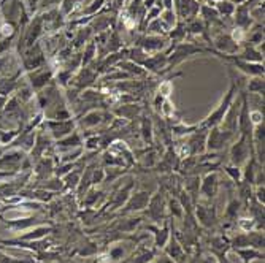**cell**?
Listing matches in <instances>:
<instances>
[{
  "mask_svg": "<svg viewBox=\"0 0 265 263\" xmlns=\"http://www.w3.org/2000/svg\"><path fill=\"white\" fill-rule=\"evenodd\" d=\"M226 171L232 176V179H235V181H240V179H242V170H240L238 166H233V165L226 166Z\"/></svg>",
  "mask_w": 265,
  "mask_h": 263,
  "instance_id": "d590c367",
  "label": "cell"
},
{
  "mask_svg": "<svg viewBox=\"0 0 265 263\" xmlns=\"http://www.w3.org/2000/svg\"><path fill=\"white\" fill-rule=\"evenodd\" d=\"M141 136L144 143H153V136H154V130H153V124L149 121V117H143L141 121Z\"/></svg>",
  "mask_w": 265,
  "mask_h": 263,
  "instance_id": "cb8c5ba5",
  "label": "cell"
},
{
  "mask_svg": "<svg viewBox=\"0 0 265 263\" xmlns=\"http://www.w3.org/2000/svg\"><path fill=\"white\" fill-rule=\"evenodd\" d=\"M197 216L203 225L208 227V225H212L214 220V209L207 208V206H197Z\"/></svg>",
  "mask_w": 265,
  "mask_h": 263,
  "instance_id": "7402d4cb",
  "label": "cell"
},
{
  "mask_svg": "<svg viewBox=\"0 0 265 263\" xmlns=\"http://www.w3.org/2000/svg\"><path fill=\"white\" fill-rule=\"evenodd\" d=\"M46 233H50V229H48V227H41V229L34 230L32 233H29V235H24L22 240H37V238L45 236Z\"/></svg>",
  "mask_w": 265,
  "mask_h": 263,
  "instance_id": "d6a6232c",
  "label": "cell"
},
{
  "mask_svg": "<svg viewBox=\"0 0 265 263\" xmlns=\"http://www.w3.org/2000/svg\"><path fill=\"white\" fill-rule=\"evenodd\" d=\"M168 238H170V235H168L167 225L162 227V229H159V230H156V246H158V247H165L167 243H168Z\"/></svg>",
  "mask_w": 265,
  "mask_h": 263,
  "instance_id": "f1b7e54d",
  "label": "cell"
},
{
  "mask_svg": "<svg viewBox=\"0 0 265 263\" xmlns=\"http://www.w3.org/2000/svg\"><path fill=\"white\" fill-rule=\"evenodd\" d=\"M208 130L210 132L207 135V149H208V151H212V152L219 151V149H222L226 145L235 141V138H237L233 133L222 130L221 127H218V125H216V127L208 129Z\"/></svg>",
  "mask_w": 265,
  "mask_h": 263,
  "instance_id": "5b68a950",
  "label": "cell"
},
{
  "mask_svg": "<svg viewBox=\"0 0 265 263\" xmlns=\"http://www.w3.org/2000/svg\"><path fill=\"white\" fill-rule=\"evenodd\" d=\"M213 45L216 48V52H219V54L235 56L238 54L240 51V45L230 37V33H224V32L218 33L213 40Z\"/></svg>",
  "mask_w": 265,
  "mask_h": 263,
  "instance_id": "52a82bcc",
  "label": "cell"
},
{
  "mask_svg": "<svg viewBox=\"0 0 265 263\" xmlns=\"http://www.w3.org/2000/svg\"><path fill=\"white\" fill-rule=\"evenodd\" d=\"M164 208H165L164 197H162V192H158L153 198H149V203H148L149 217H151L153 220H160L162 217H164Z\"/></svg>",
  "mask_w": 265,
  "mask_h": 263,
  "instance_id": "4fadbf2b",
  "label": "cell"
},
{
  "mask_svg": "<svg viewBox=\"0 0 265 263\" xmlns=\"http://www.w3.org/2000/svg\"><path fill=\"white\" fill-rule=\"evenodd\" d=\"M233 21H235V29H240V31H245V32H248L249 29L254 26V21H252L249 16V8L246 7L245 3L237 5L233 13Z\"/></svg>",
  "mask_w": 265,
  "mask_h": 263,
  "instance_id": "9c48e42d",
  "label": "cell"
},
{
  "mask_svg": "<svg viewBox=\"0 0 265 263\" xmlns=\"http://www.w3.org/2000/svg\"><path fill=\"white\" fill-rule=\"evenodd\" d=\"M207 135H208V129H203L200 125L192 132L188 143H186V146L189 148L191 155L202 154L205 149H207Z\"/></svg>",
  "mask_w": 265,
  "mask_h": 263,
  "instance_id": "ba28073f",
  "label": "cell"
},
{
  "mask_svg": "<svg viewBox=\"0 0 265 263\" xmlns=\"http://www.w3.org/2000/svg\"><path fill=\"white\" fill-rule=\"evenodd\" d=\"M99 80V73L91 67H81L80 70L75 71V75L71 76L69 86L76 91H84V89L92 87Z\"/></svg>",
  "mask_w": 265,
  "mask_h": 263,
  "instance_id": "277c9868",
  "label": "cell"
},
{
  "mask_svg": "<svg viewBox=\"0 0 265 263\" xmlns=\"http://www.w3.org/2000/svg\"><path fill=\"white\" fill-rule=\"evenodd\" d=\"M208 2H219V0H208Z\"/></svg>",
  "mask_w": 265,
  "mask_h": 263,
  "instance_id": "7bdbcfd3",
  "label": "cell"
},
{
  "mask_svg": "<svg viewBox=\"0 0 265 263\" xmlns=\"http://www.w3.org/2000/svg\"><path fill=\"white\" fill-rule=\"evenodd\" d=\"M83 145L86 151H97L102 145V138L97 135H89V136H86V140L83 141Z\"/></svg>",
  "mask_w": 265,
  "mask_h": 263,
  "instance_id": "83f0119b",
  "label": "cell"
},
{
  "mask_svg": "<svg viewBox=\"0 0 265 263\" xmlns=\"http://www.w3.org/2000/svg\"><path fill=\"white\" fill-rule=\"evenodd\" d=\"M218 186H219L218 175H216V173H210V175H207L203 178L200 190H202V194L205 197H208V198H210V197H214L216 192H218Z\"/></svg>",
  "mask_w": 265,
  "mask_h": 263,
  "instance_id": "9a60e30c",
  "label": "cell"
},
{
  "mask_svg": "<svg viewBox=\"0 0 265 263\" xmlns=\"http://www.w3.org/2000/svg\"><path fill=\"white\" fill-rule=\"evenodd\" d=\"M84 0H62L61 2V15L65 17L69 15H73L78 5H81Z\"/></svg>",
  "mask_w": 265,
  "mask_h": 263,
  "instance_id": "d4e9b609",
  "label": "cell"
},
{
  "mask_svg": "<svg viewBox=\"0 0 265 263\" xmlns=\"http://www.w3.org/2000/svg\"><path fill=\"white\" fill-rule=\"evenodd\" d=\"M92 33H94V31L91 29L89 24H86V26H81L75 33V38H73V41H71V48L78 49V48H81L83 45H86L88 41H91Z\"/></svg>",
  "mask_w": 265,
  "mask_h": 263,
  "instance_id": "e0dca14e",
  "label": "cell"
},
{
  "mask_svg": "<svg viewBox=\"0 0 265 263\" xmlns=\"http://www.w3.org/2000/svg\"><path fill=\"white\" fill-rule=\"evenodd\" d=\"M168 205H170V211L175 217H181L183 216V208L181 205H179L178 200H170L168 201Z\"/></svg>",
  "mask_w": 265,
  "mask_h": 263,
  "instance_id": "e575fe53",
  "label": "cell"
},
{
  "mask_svg": "<svg viewBox=\"0 0 265 263\" xmlns=\"http://www.w3.org/2000/svg\"><path fill=\"white\" fill-rule=\"evenodd\" d=\"M140 111H141V108L138 105H123V106H119L114 113H116L118 116H121L123 119H132V117H135Z\"/></svg>",
  "mask_w": 265,
  "mask_h": 263,
  "instance_id": "603a6c76",
  "label": "cell"
},
{
  "mask_svg": "<svg viewBox=\"0 0 265 263\" xmlns=\"http://www.w3.org/2000/svg\"><path fill=\"white\" fill-rule=\"evenodd\" d=\"M110 255H111V259H113V260H118V259H121V257L124 255V250H123L121 247H116V249H113V250H111Z\"/></svg>",
  "mask_w": 265,
  "mask_h": 263,
  "instance_id": "f35d334b",
  "label": "cell"
},
{
  "mask_svg": "<svg viewBox=\"0 0 265 263\" xmlns=\"http://www.w3.org/2000/svg\"><path fill=\"white\" fill-rule=\"evenodd\" d=\"M57 146L62 149H75V148H83V136L80 132L73 130L70 135L64 136V138L57 140Z\"/></svg>",
  "mask_w": 265,
  "mask_h": 263,
  "instance_id": "2e32d148",
  "label": "cell"
},
{
  "mask_svg": "<svg viewBox=\"0 0 265 263\" xmlns=\"http://www.w3.org/2000/svg\"><path fill=\"white\" fill-rule=\"evenodd\" d=\"M158 160H159L158 154H156L154 151H151L149 154H144V155H143L141 164H143L144 166H154L156 164H158Z\"/></svg>",
  "mask_w": 265,
  "mask_h": 263,
  "instance_id": "836d02e7",
  "label": "cell"
},
{
  "mask_svg": "<svg viewBox=\"0 0 265 263\" xmlns=\"http://www.w3.org/2000/svg\"><path fill=\"white\" fill-rule=\"evenodd\" d=\"M80 179H81L80 173H78V171H71V173H69V176L65 178V186L75 189L78 186V182H80Z\"/></svg>",
  "mask_w": 265,
  "mask_h": 263,
  "instance_id": "1f68e13d",
  "label": "cell"
},
{
  "mask_svg": "<svg viewBox=\"0 0 265 263\" xmlns=\"http://www.w3.org/2000/svg\"><path fill=\"white\" fill-rule=\"evenodd\" d=\"M151 194L149 192H137L129 197V200L125 201L124 213H134V211H141L148 206Z\"/></svg>",
  "mask_w": 265,
  "mask_h": 263,
  "instance_id": "8fae6325",
  "label": "cell"
},
{
  "mask_svg": "<svg viewBox=\"0 0 265 263\" xmlns=\"http://www.w3.org/2000/svg\"><path fill=\"white\" fill-rule=\"evenodd\" d=\"M95 57H97V45L94 40H91L84 46V51L81 54V67H89L95 61Z\"/></svg>",
  "mask_w": 265,
  "mask_h": 263,
  "instance_id": "ac0fdd59",
  "label": "cell"
},
{
  "mask_svg": "<svg viewBox=\"0 0 265 263\" xmlns=\"http://www.w3.org/2000/svg\"><path fill=\"white\" fill-rule=\"evenodd\" d=\"M238 213V201H232L227 209V216H235Z\"/></svg>",
  "mask_w": 265,
  "mask_h": 263,
  "instance_id": "74e56055",
  "label": "cell"
},
{
  "mask_svg": "<svg viewBox=\"0 0 265 263\" xmlns=\"http://www.w3.org/2000/svg\"><path fill=\"white\" fill-rule=\"evenodd\" d=\"M167 254L172 260H181V257L184 255L183 247L179 246L178 241L175 240V238H173V240H170V244H168V247H167Z\"/></svg>",
  "mask_w": 265,
  "mask_h": 263,
  "instance_id": "484cf974",
  "label": "cell"
},
{
  "mask_svg": "<svg viewBox=\"0 0 265 263\" xmlns=\"http://www.w3.org/2000/svg\"><path fill=\"white\" fill-rule=\"evenodd\" d=\"M261 3H264V0H246V2H245V5H246L248 8L256 7V5H261Z\"/></svg>",
  "mask_w": 265,
  "mask_h": 263,
  "instance_id": "ab89813d",
  "label": "cell"
},
{
  "mask_svg": "<svg viewBox=\"0 0 265 263\" xmlns=\"http://www.w3.org/2000/svg\"><path fill=\"white\" fill-rule=\"evenodd\" d=\"M154 263H175V260H172L170 257H162V259H158Z\"/></svg>",
  "mask_w": 265,
  "mask_h": 263,
  "instance_id": "60d3db41",
  "label": "cell"
},
{
  "mask_svg": "<svg viewBox=\"0 0 265 263\" xmlns=\"http://www.w3.org/2000/svg\"><path fill=\"white\" fill-rule=\"evenodd\" d=\"M105 117H106V113L104 111H97V110H91L80 117V125L83 129H92V127H97L102 122H105Z\"/></svg>",
  "mask_w": 265,
  "mask_h": 263,
  "instance_id": "7c38bea8",
  "label": "cell"
},
{
  "mask_svg": "<svg viewBox=\"0 0 265 263\" xmlns=\"http://www.w3.org/2000/svg\"><path fill=\"white\" fill-rule=\"evenodd\" d=\"M235 56L246 62H256V64L264 62V52L259 49L257 46H251V45H246L243 49L238 51V54H235Z\"/></svg>",
  "mask_w": 265,
  "mask_h": 263,
  "instance_id": "5bb4252c",
  "label": "cell"
},
{
  "mask_svg": "<svg viewBox=\"0 0 265 263\" xmlns=\"http://www.w3.org/2000/svg\"><path fill=\"white\" fill-rule=\"evenodd\" d=\"M238 255L243 257L245 262H249L252 259H259V257H261V252H257V250H254V249H245V247H242V249H238Z\"/></svg>",
  "mask_w": 265,
  "mask_h": 263,
  "instance_id": "f546056e",
  "label": "cell"
},
{
  "mask_svg": "<svg viewBox=\"0 0 265 263\" xmlns=\"http://www.w3.org/2000/svg\"><path fill=\"white\" fill-rule=\"evenodd\" d=\"M168 45H170V40L167 35H144L137 41V46L146 54H151V52L156 54V52L164 51Z\"/></svg>",
  "mask_w": 265,
  "mask_h": 263,
  "instance_id": "8992f818",
  "label": "cell"
},
{
  "mask_svg": "<svg viewBox=\"0 0 265 263\" xmlns=\"http://www.w3.org/2000/svg\"><path fill=\"white\" fill-rule=\"evenodd\" d=\"M125 0H114V5H116V8H123Z\"/></svg>",
  "mask_w": 265,
  "mask_h": 263,
  "instance_id": "b9f144b4",
  "label": "cell"
},
{
  "mask_svg": "<svg viewBox=\"0 0 265 263\" xmlns=\"http://www.w3.org/2000/svg\"><path fill=\"white\" fill-rule=\"evenodd\" d=\"M254 157V145L246 136H240L230 148V162L233 166H242L248 159Z\"/></svg>",
  "mask_w": 265,
  "mask_h": 263,
  "instance_id": "3957f363",
  "label": "cell"
},
{
  "mask_svg": "<svg viewBox=\"0 0 265 263\" xmlns=\"http://www.w3.org/2000/svg\"><path fill=\"white\" fill-rule=\"evenodd\" d=\"M246 89H248V92H251V94L264 95V76L248 78V84H246Z\"/></svg>",
  "mask_w": 265,
  "mask_h": 263,
  "instance_id": "44dd1931",
  "label": "cell"
},
{
  "mask_svg": "<svg viewBox=\"0 0 265 263\" xmlns=\"http://www.w3.org/2000/svg\"><path fill=\"white\" fill-rule=\"evenodd\" d=\"M237 94H238V87H237V84H235V81L232 80L230 86H229V91L224 94V97L221 99L218 106H216V108L210 113V115L205 117L198 125L203 129H212V127H216V125H219L222 122V119H224L226 113L229 111V108H230L233 99L237 97Z\"/></svg>",
  "mask_w": 265,
  "mask_h": 263,
  "instance_id": "7a4b0ae2",
  "label": "cell"
},
{
  "mask_svg": "<svg viewBox=\"0 0 265 263\" xmlns=\"http://www.w3.org/2000/svg\"><path fill=\"white\" fill-rule=\"evenodd\" d=\"M208 52V48H203L198 43H189V41H181V43H172L170 45V54H168L167 61V68L165 71L175 68L177 65L183 64L192 56L197 54H205Z\"/></svg>",
  "mask_w": 265,
  "mask_h": 263,
  "instance_id": "6da1fadb",
  "label": "cell"
},
{
  "mask_svg": "<svg viewBox=\"0 0 265 263\" xmlns=\"http://www.w3.org/2000/svg\"><path fill=\"white\" fill-rule=\"evenodd\" d=\"M51 76H53V71H51V70H43L41 73L32 76L34 86H35V87H43V86L46 84V82L51 80Z\"/></svg>",
  "mask_w": 265,
  "mask_h": 263,
  "instance_id": "4316f807",
  "label": "cell"
},
{
  "mask_svg": "<svg viewBox=\"0 0 265 263\" xmlns=\"http://www.w3.org/2000/svg\"><path fill=\"white\" fill-rule=\"evenodd\" d=\"M153 257H154L153 250H146V252H143L140 257H137V259L134 260V263H148V262L153 260Z\"/></svg>",
  "mask_w": 265,
  "mask_h": 263,
  "instance_id": "8d00e7d4",
  "label": "cell"
},
{
  "mask_svg": "<svg viewBox=\"0 0 265 263\" xmlns=\"http://www.w3.org/2000/svg\"><path fill=\"white\" fill-rule=\"evenodd\" d=\"M106 3V0H92L91 3L86 5V8L83 7V10L80 11V17H94L97 16L102 10H104Z\"/></svg>",
  "mask_w": 265,
  "mask_h": 263,
  "instance_id": "d6986e66",
  "label": "cell"
},
{
  "mask_svg": "<svg viewBox=\"0 0 265 263\" xmlns=\"http://www.w3.org/2000/svg\"><path fill=\"white\" fill-rule=\"evenodd\" d=\"M48 125H50L54 138L61 140L75 130L76 122H75V119L71 117V119H65V121H51V122H48Z\"/></svg>",
  "mask_w": 265,
  "mask_h": 263,
  "instance_id": "30bf717a",
  "label": "cell"
},
{
  "mask_svg": "<svg viewBox=\"0 0 265 263\" xmlns=\"http://www.w3.org/2000/svg\"><path fill=\"white\" fill-rule=\"evenodd\" d=\"M248 236V243H251L254 247H264V235L259 231L251 233V235H246Z\"/></svg>",
  "mask_w": 265,
  "mask_h": 263,
  "instance_id": "4dcf8cb0",
  "label": "cell"
},
{
  "mask_svg": "<svg viewBox=\"0 0 265 263\" xmlns=\"http://www.w3.org/2000/svg\"><path fill=\"white\" fill-rule=\"evenodd\" d=\"M213 7L219 13V16L230 17V16H233L237 5H235L233 2H230V0H219V2H213Z\"/></svg>",
  "mask_w": 265,
  "mask_h": 263,
  "instance_id": "ffe728a7",
  "label": "cell"
}]
</instances>
